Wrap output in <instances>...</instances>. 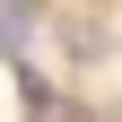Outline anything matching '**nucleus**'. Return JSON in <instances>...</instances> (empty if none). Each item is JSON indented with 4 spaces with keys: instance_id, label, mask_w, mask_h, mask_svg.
Returning <instances> with one entry per match:
<instances>
[{
    "instance_id": "nucleus-1",
    "label": "nucleus",
    "mask_w": 122,
    "mask_h": 122,
    "mask_svg": "<svg viewBox=\"0 0 122 122\" xmlns=\"http://www.w3.org/2000/svg\"><path fill=\"white\" fill-rule=\"evenodd\" d=\"M26 35H35V9H0V52H26Z\"/></svg>"
}]
</instances>
